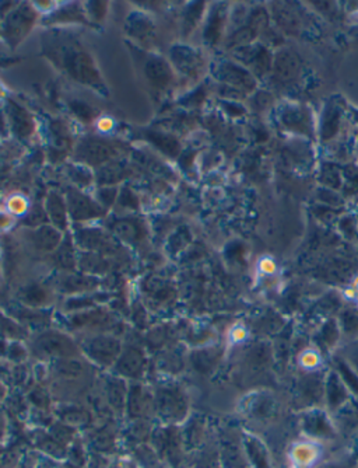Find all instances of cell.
<instances>
[{
  "mask_svg": "<svg viewBox=\"0 0 358 468\" xmlns=\"http://www.w3.org/2000/svg\"><path fill=\"white\" fill-rule=\"evenodd\" d=\"M354 366H356V368H354V369H356V370H357V373H358V358H357V359H354Z\"/></svg>",
  "mask_w": 358,
  "mask_h": 468,
  "instance_id": "obj_17",
  "label": "cell"
},
{
  "mask_svg": "<svg viewBox=\"0 0 358 468\" xmlns=\"http://www.w3.org/2000/svg\"><path fill=\"white\" fill-rule=\"evenodd\" d=\"M338 375L340 376L342 382L350 392L358 394V373L354 368H352L347 362L339 361L338 362Z\"/></svg>",
  "mask_w": 358,
  "mask_h": 468,
  "instance_id": "obj_7",
  "label": "cell"
},
{
  "mask_svg": "<svg viewBox=\"0 0 358 468\" xmlns=\"http://www.w3.org/2000/svg\"><path fill=\"white\" fill-rule=\"evenodd\" d=\"M143 362H142V355L136 351H130L125 355V358L121 361L119 370L125 373L126 376H135L142 370Z\"/></svg>",
  "mask_w": 358,
  "mask_h": 468,
  "instance_id": "obj_8",
  "label": "cell"
},
{
  "mask_svg": "<svg viewBox=\"0 0 358 468\" xmlns=\"http://www.w3.org/2000/svg\"><path fill=\"white\" fill-rule=\"evenodd\" d=\"M60 241V234L50 226H42L35 234V243L42 250H53Z\"/></svg>",
  "mask_w": 358,
  "mask_h": 468,
  "instance_id": "obj_6",
  "label": "cell"
},
{
  "mask_svg": "<svg viewBox=\"0 0 358 468\" xmlns=\"http://www.w3.org/2000/svg\"><path fill=\"white\" fill-rule=\"evenodd\" d=\"M305 429L310 432V434H314L317 436H325L328 432H331V427L328 424V421L325 420L324 415L321 414H312V415H308L305 418Z\"/></svg>",
  "mask_w": 358,
  "mask_h": 468,
  "instance_id": "obj_10",
  "label": "cell"
},
{
  "mask_svg": "<svg viewBox=\"0 0 358 468\" xmlns=\"http://www.w3.org/2000/svg\"><path fill=\"white\" fill-rule=\"evenodd\" d=\"M357 293H358V289H357Z\"/></svg>",
  "mask_w": 358,
  "mask_h": 468,
  "instance_id": "obj_19",
  "label": "cell"
},
{
  "mask_svg": "<svg viewBox=\"0 0 358 468\" xmlns=\"http://www.w3.org/2000/svg\"><path fill=\"white\" fill-rule=\"evenodd\" d=\"M70 202V209L73 218L81 220V219H88L92 216H97L99 213V209L97 208L95 203H92L87 196H83L81 194H70L69 198Z\"/></svg>",
  "mask_w": 358,
  "mask_h": 468,
  "instance_id": "obj_3",
  "label": "cell"
},
{
  "mask_svg": "<svg viewBox=\"0 0 358 468\" xmlns=\"http://www.w3.org/2000/svg\"><path fill=\"white\" fill-rule=\"evenodd\" d=\"M347 390L349 389L342 382L338 372L329 373L325 382V396H326V401L331 406V408H338L347 400L349 397Z\"/></svg>",
  "mask_w": 358,
  "mask_h": 468,
  "instance_id": "obj_1",
  "label": "cell"
},
{
  "mask_svg": "<svg viewBox=\"0 0 358 468\" xmlns=\"http://www.w3.org/2000/svg\"><path fill=\"white\" fill-rule=\"evenodd\" d=\"M247 449H248V455H249L252 463L255 464V467L269 468V462H268L266 452H265L263 446L258 441L248 439L247 441Z\"/></svg>",
  "mask_w": 358,
  "mask_h": 468,
  "instance_id": "obj_9",
  "label": "cell"
},
{
  "mask_svg": "<svg viewBox=\"0 0 358 468\" xmlns=\"http://www.w3.org/2000/svg\"><path fill=\"white\" fill-rule=\"evenodd\" d=\"M13 118L15 119L14 123H15V129L20 132V133H29V121L28 118L25 116V114L20 109V108H15L14 109V115Z\"/></svg>",
  "mask_w": 358,
  "mask_h": 468,
  "instance_id": "obj_15",
  "label": "cell"
},
{
  "mask_svg": "<svg viewBox=\"0 0 358 468\" xmlns=\"http://www.w3.org/2000/svg\"><path fill=\"white\" fill-rule=\"evenodd\" d=\"M322 468H339V467H336V466H325V467Z\"/></svg>",
  "mask_w": 358,
  "mask_h": 468,
  "instance_id": "obj_18",
  "label": "cell"
},
{
  "mask_svg": "<svg viewBox=\"0 0 358 468\" xmlns=\"http://www.w3.org/2000/svg\"><path fill=\"white\" fill-rule=\"evenodd\" d=\"M147 73L151 77V80L154 83H158V84H165L170 80L168 67L163 62H158V60H154L149 65Z\"/></svg>",
  "mask_w": 358,
  "mask_h": 468,
  "instance_id": "obj_13",
  "label": "cell"
},
{
  "mask_svg": "<svg viewBox=\"0 0 358 468\" xmlns=\"http://www.w3.org/2000/svg\"><path fill=\"white\" fill-rule=\"evenodd\" d=\"M38 344L39 349H42L48 355H66L71 351V344L67 341V338L56 334L42 337Z\"/></svg>",
  "mask_w": 358,
  "mask_h": 468,
  "instance_id": "obj_4",
  "label": "cell"
},
{
  "mask_svg": "<svg viewBox=\"0 0 358 468\" xmlns=\"http://www.w3.org/2000/svg\"><path fill=\"white\" fill-rule=\"evenodd\" d=\"M112 154H113L112 147L104 142H91L90 145L84 146V157L91 163L105 161Z\"/></svg>",
  "mask_w": 358,
  "mask_h": 468,
  "instance_id": "obj_5",
  "label": "cell"
},
{
  "mask_svg": "<svg viewBox=\"0 0 358 468\" xmlns=\"http://www.w3.org/2000/svg\"><path fill=\"white\" fill-rule=\"evenodd\" d=\"M8 209L13 212V213H17V215H21L27 210V202L24 198L21 196H14L10 199L8 202Z\"/></svg>",
  "mask_w": 358,
  "mask_h": 468,
  "instance_id": "obj_16",
  "label": "cell"
},
{
  "mask_svg": "<svg viewBox=\"0 0 358 468\" xmlns=\"http://www.w3.org/2000/svg\"><path fill=\"white\" fill-rule=\"evenodd\" d=\"M48 212H49V216L50 219L60 227H64L66 226V218H64V206H63V202L62 199L52 194L48 199Z\"/></svg>",
  "mask_w": 358,
  "mask_h": 468,
  "instance_id": "obj_11",
  "label": "cell"
},
{
  "mask_svg": "<svg viewBox=\"0 0 358 468\" xmlns=\"http://www.w3.org/2000/svg\"><path fill=\"white\" fill-rule=\"evenodd\" d=\"M296 70H297V62L291 53L284 52L282 56L277 58L276 72L277 74H282L283 79L291 77L296 73Z\"/></svg>",
  "mask_w": 358,
  "mask_h": 468,
  "instance_id": "obj_12",
  "label": "cell"
},
{
  "mask_svg": "<svg viewBox=\"0 0 358 468\" xmlns=\"http://www.w3.org/2000/svg\"><path fill=\"white\" fill-rule=\"evenodd\" d=\"M116 233H119L122 237H125L126 240H133L139 236V230H137V226L132 222H121L116 225L115 227Z\"/></svg>",
  "mask_w": 358,
  "mask_h": 468,
  "instance_id": "obj_14",
  "label": "cell"
},
{
  "mask_svg": "<svg viewBox=\"0 0 358 468\" xmlns=\"http://www.w3.org/2000/svg\"><path fill=\"white\" fill-rule=\"evenodd\" d=\"M119 352V342L109 340V338H102V340H95L90 345V354L94 359L109 363L116 358Z\"/></svg>",
  "mask_w": 358,
  "mask_h": 468,
  "instance_id": "obj_2",
  "label": "cell"
}]
</instances>
